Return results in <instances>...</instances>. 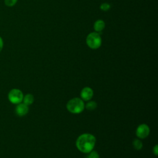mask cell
I'll return each mask as SVG.
<instances>
[{
    "label": "cell",
    "instance_id": "9c48e42d",
    "mask_svg": "<svg viewBox=\"0 0 158 158\" xmlns=\"http://www.w3.org/2000/svg\"><path fill=\"white\" fill-rule=\"evenodd\" d=\"M22 101L27 106L31 105L34 102V96L31 94H27L23 96Z\"/></svg>",
    "mask_w": 158,
    "mask_h": 158
},
{
    "label": "cell",
    "instance_id": "8fae6325",
    "mask_svg": "<svg viewBox=\"0 0 158 158\" xmlns=\"http://www.w3.org/2000/svg\"><path fill=\"white\" fill-rule=\"evenodd\" d=\"M143 143L141 140L138 139H135L133 141V148L136 149V150H141L143 148Z\"/></svg>",
    "mask_w": 158,
    "mask_h": 158
},
{
    "label": "cell",
    "instance_id": "52a82bcc",
    "mask_svg": "<svg viewBox=\"0 0 158 158\" xmlns=\"http://www.w3.org/2000/svg\"><path fill=\"white\" fill-rule=\"evenodd\" d=\"M28 106L24 103H19L15 107V112L20 117L25 115L28 112Z\"/></svg>",
    "mask_w": 158,
    "mask_h": 158
},
{
    "label": "cell",
    "instance_id": "7a4b0ae2",
    "mask_svg": "<svg viewBox=\"0 0 158 158\" xmlns=\"http://www.w3.org/2000/svg\"><path fill=\"white\" fill-rule=\"evenodd\" d=\"M84 101L79 98H74L69 100L67 104V109L72 114H80L85 109Z\"/></svg>",
    "mask_w": 158,
    "mask_h": 158
},
{
    "label": "cell",
    "instance_id": "6da1fadb",
    "mask_svg": "<svg viewBox=\"0 0 158 158\" xmlns=\"http://www.w3.org/2000/svg\"><path fill=\"white\" fill-rule=\"evenodd\" d=\"M96 144V138L90 133L80 135L76 140L77 149L83 153H89L93 150Z\"/></svg>",
    "mask_w": 158,
    "mask_h": 158
},
{
    "label": "cell",
    "instance_id": "2e32d148",
    "mask_svg": "<svg viewBox=\"0 0 158 158\" xmlns=\"http://www.w3.org/2000/svg\"><path fill=\"white\" fill-rule=\"evenodd\" d=\"M3 46H4V41L2 38L0 36V52H1V51L3 49Z\"/></svg>",
    "mask_w": 158,
    "mask_h": 158
},
{
    "label": "cell",
    "instance_id": "ba28073f",
    "mask_svg": "<svg viewBox=\"0 0 158 158\" xmlns=\"http://www.w3.org/2000/svg\"><path fill=\"white\" fill-rule=\"evenodd\" d=\"M105 26H106V25H105V22H104V20H101V19H98L96 21H95V22L94 23L93 28L96 32L99 33L104 29Z\"/></svg>",
    "mask_w": 158,
    "mask_h": 158
},
{
    "label": "cell",
    "instance_id": "277c9868",
    "mask_svg": "<svg viewBox=\"0 0 158 158\" xmlns=\"http://www.w3.org/2000/svg\"><path fill=\"white\" fill-rule=\"evenodd\" d=\"M23 94L21 90L19 89H12L8 94V99L9 101L14 104H18L21 103L23 101Z\"/></svg>",
    "mask_w": 158,
    "mask_h": 158
},
{
    "label": "cell",
    "instance_id": "5bb4252c",
    "mask_svg": "<svg viewBox=\"0 0 158 158\" xmlns=\"http://www.w3.org/2000/svg\"><path fill=\"white\" fill-rule=\"evenodd\" d=\"M88 158H100V157L98 152H96V151H91L89 152L88 156Z\"/></svg>",
    "mask_w": 158,
    "mask_h": 158
},
{
    "label": "cell",
    "instance_id": "7c38bea8",
    "mask_svg": "<svg viewBox=\"0 0 158 158\" xmlns=\"http://www.w3.org/2000/svg\"><path fill=\"white\" fill-rule=\"evenodd\" d=\"M111 8V6L110 4L107 3V2H104V3H102L100 6V9L102 11H104V12H106V11H108Z\"/></svg>",
    "mask_w": 158,
    "mask_h": 158
},
{
    "label": "cell",
    "instance_id": "4fadbf2b",
    "mask_svg": "<svg viewBox=\"0 0 158 158\" xmlns=\"http://www.w3.org/2000/svg\"><path fill=\"white\" fill-rule=\"evenodd\" d=\"M18 0H4V4L8 7H12L16 4Z\"/></svg>",
    "mask_w": 158,
    "mask_h": 158
},
{
    "label": "cell",
    "instance_id": "5b68a950",
    "mask_svg": "<svg viewBox=\"0 0 158 158\" xmlns=\"http://www.w3.org/2000/svg\"><path fill=\"white\" fill-rule=\"evenodd\" d=\"M150 133V128L147 124L142 123L138 125L136 130V135L138 138L144 139L148 136Z\"/></svg>",
    "mask_w": 158,
    "mask_h": 158
},
{
    "label": "cell",
    "instance_id": "9a60e30c",
    "mask_svg": "<svg viewBox=\"0 0 158 158\" xmlns=\"http://www.w3.org/2000/svg\"><path fill=\"white\" fill-rule=\"evenodd\" d=\"M152 152H153V153L154 154L155 156H157V154H158V146H157V144H156L155 146L153 148Z\"/></svg>",
    "mask_w": 158,
    "mask_h": 158
},
{
    "label": "cell",
    "instance_id": "8992f818",
    "mask_svg": "<svg viewBox=\"0 0 158 158\" xmlns=\"http://www.w3.org/2000/svg\"><path fill=\"white\" fill-rule=\"evenodd\" d=\"M94 92L92 88L90 87H85L83 88L81 92H80V96L81 99L84 101H89L93 96Z\"/></svg>",
    "mask_w": 158,
    "mask_h": 158
},
{
    "label": "cell",
    "instance_id": "3957f363",
    "mask_svg": "<svg viewBox=\"0 0 158 158\" xmlns=\"http://www.w3.org/2000/svg\"><path fill=\"white\" fill-rule=\"evenodd\" d=\"M87 46L92 49H97L102 44V38L99 33L96 31L89 33L86 38Z\"/></svg>",
    "mask_w": 158,
    "mask_h": 158
},
{
    "label": "cell",
    "instance_id": "30bf717a",
    "mask_svg": "<svg viewBox=\"0 0 158 158\" xmlns=\"http://www.w3.org/2000/svg\"><path fill=\"white\" fill-rule=\"evenodd\" d=\"M85 107L89 110H93L97 107V103L94 101H89L86 105H85Z\"/></svg>",
    "mask_w": 158,
    "mask_h": 158
}]
</instances>
